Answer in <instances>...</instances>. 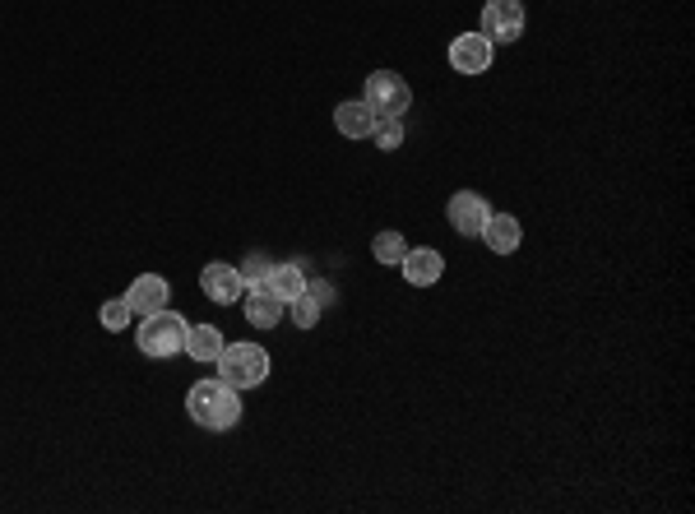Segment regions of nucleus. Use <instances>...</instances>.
Instances as JSON below:
<instances>
[{
  "mask_svg": "<svg viewBox=\"0 0 695 514\" xmlns=\"http://www.w3.org/2000/svg\"><path fill=\"white\" fill-rule=\"evenodd\" d=\"M186 413L195 427L204 431H232L241 422V389H232L228 380H195L186 394Z\"/></svg>",
  "mask_w": 695,
  "mask_h": 514,
  "instance_id": "obj_1",
  "label": "nucleus"
},
{
  "mask_svg": "<svg viewBox=\"0 0 695 514\" xmlns=\"http://www.w3.org/2000/svg\"><path fill=\"white\" fill-rule=\"evenodd\" d=\"M186 334H190L186 315L163 306V311H153V315H139L135 348L144 352V357H153V362H167V357H181V352H186Z\"/></svg>",
  "mask_w": 695,
  "mask_h": 514,
  "instance_id": "obj_2",
  "label": "nucleus"
},
{
  "mask_svg": "<svg viewBox=\"0 0 695 514\" xmlns=\"http://www.w3.org/2000/svg\"><path fill=\"white\" fill-rule=\"evenodd\" d=\"M214 366L218 380H228L232 389H260L269 380V352L260 343H223Z\"/></svg>",
  "mask_w": 695,
  "mask_h": 514,
  "instance_id": "obj_3",
  "label": "nucleus"
},
{
  "mask_svg": "<svg viewBox=\"0 0 695 514\" xmlns=\"http://www.w3.org/2000/svg\"><path fill=\"white\" fill-rule=\"evenodd\" d=\"M362 102H367L380 121H390V116H404L408 107H413V88L394 75V70H376V75H367V93H362Z\"/></svg>",
  "mask_w": 695,
  "mask_h": 514,
  "instance_id": "obj_4",
  "label": "nucleus"
},
{
  "mask_svg": "<svg viewBox=\"0 0 695 514\" xmlns=\"http://www.w3.org/2000/svg\"><path fill=\"white\" fill-rule=\"evenodd\" d=\"M524 28H529V14H524L519 0H487V5H482L478 33L487 42H519L524 38Z\"/></svg>",
  "mask_w": 695,
  "mask_h": 514,
  "instance_id": "obj_5",
  "label": "nucleus"
},
{
  "mask_svg": "<svg viewBox=\"0 0 695 514\" xmlns=\"http://www.w3.org/2000/svg\"><path fill=\"white\" fill-rule=\"evenodd\" d=\"M492 56H496V42H487L478 28H473V33H459V38L450 42V51H445V61H450L455 75H487V70H492Z\"/></svg>",
  "mask_w": 695,
  "mask_h": 514,
  "instance_id": "obj_6",
  "label": "nucleus"
},
{
  "mask_svg": "<svg viewBox=\"0 0 695 514\" xmlns=\"http://www.w3.org/2000/svg\"><path fill=\"white\" fill-rule=\"evenodd\" d=\"M445 218L459 237H482V227L492 223V204L482 200L478 190H455L450 204H445Z\"/></svg>",
  "mask_w": 695,
  "mask_h": 514,
  "instance_id": "obj_7",
  "label": "nucleus"
},
{
  "mask_svg": "<svg viewBox=\"0 0 695 514\" xmlns=\"http://www.w3.org/2000/svg\"><path fill=\"white\" fill-rule=\"evenodd\" d=\"M200 288H204V297H209V301H218V306H232V301H241L246 283H241L237 264L214 260V264H204V269H200Z\"/></svg>",
  "mask_w": 695,
  "mask_h": 514,
  "instance_id": "obj_8",
  "label": "nucleus"
},
{
  "mask_svg": "<svg viewBox=\"0 0 695 514\" xmlns=\"http://www.w3.org/2000/svg\"><path fill=\"white\" fill-rule=\"evenodd\" d=\"M399 269H404L408 288H436L445 278V255L431 251V246H413V251L399 260Z\"/></svg>",
  "mask_w": 695,
  "mask_h": 514,
  "instance_id": "obj_9",
  "label": "nucleus"
},
{
  "mask_svg": "<svg viewBox=\"0 0 695 514\" xmlns=\"http://www.w3.org/2000/svg\"><path fill=\"white\" fill-rule=\"evenodd\" d=\"M241 311H246V325L255 329H274L278 320H283V301L274 297V292L265 288V283H246V292H241Z\"/></svg>",
  "mask_w": 695,
  "mask_h": 514,
  "instance_id": "obj_10",
  "label": "nucleus"
},
{
  "mask_svg": "<svg viewBox=\"0 0 695 514\" xmlns=\"http://www.w3.org/2000/svg\"><path fill=\"white\" fill-rule=\"evenodd\" d=\"M167 297H172V288H167V278H163V274H139L135 283L126 288V301H130V311H135V315L163 311Z\"/></svg>",
  "mask_w": 695,
  "mask_h": 514,
  "instance_id": "obj_11",
  "label": "nucleus"
},
{
  "mask_svg": "<svg viewBox=\"0 0 695 514\" xmlns=\"http://www.w3.org/2000/svg\"><path fill=\"white\" fill-rule=\"evenodd\" d=\"M376 121H380V116L371 112L362 98H357V102H339V107H334V130H339L343 139H371Z\"/></svg>",
  "mask_w": 695,
  "mask_h": 514,
  "instance_id": "obj_12",
  "label": "nucleus"
},
{
  "mask_svg": "<svg viewBox=\"0 0 695 514\" xmlns=\"http://www.w3.org/2000/svg\"><path fill=\"white\" fill-rule=\"evenodd\" d=\"M482 241L492 255H515L519 241H524V227H519L515 214H492V223L482 227Z\"/></svg>",
  "mask_w": 695,
  "mask_h": 514,
  "instance_id": "obj_13",
  "label": "nucleus"
},
{
  "mask_svg": "<svg viewBox=\"0 0 695 514\" xmlns=\"http://www.w3.org/2000/svg\"><path fill=\"white\" fill-rule=\"evenodd\" d=\"M265 288L274 292L283 306H288L292 297H302L306 292V274H302V264H292V260H283V264H274L269 269V278H265Z\"/></svg>",
  "mask_w": 695,
  "mask_h": 514,
  "instance_id": "obj_14",
  "label": "nucleus"
},
{
  "mask_svg": "<svg viewBox=\"0 0 695 514\" xmlns=\"http://www.w3.org/2000/svg\"><path fill=\"white\" fill-rule=\"evenodd\" d=\"M223 352V329L218 325H190L186 334V357L190 362H218Z\"/></svg>",
  "mask_w": 695,
  "mask_h": 514,
  "instance_id": "obj_15",
  "label": "nucleus"
},
{
  "mask_svg": "<svg viewBox=\"0 0 695 514\" xmlns=\"http://www.w3.org/2000/svg\"><path fill=\"white\" fill-rule=\"evenodd\" d=\"M404 255H408V241L399 232H376L371 237V260L376 264H399Z\"/></svg>",
  "mask_w": 695,
  "mask_h": 514,
  "instance_id": "obj_16",
  "label": "nucleus"
},
{
  "mask_svg": "<svg viewBox=\"0 0 695 514\" xmlns=\"http://www.w3.org/2000/svg\"><path fill=\"white\" fill-rule=\"evenodd\" d=\"M98 320H102V329H112V334H121V329H130V320H135V311H130V301H126V297H112V301H102Z\"/></svg>",
  "mask_w": 695,
  "mask_h": 514,
  "instance_id": "obj_17",
  "label": "nucleus"
},
{
  "mask_svg": "<svg viewBox=\"0 0 695 514\" xmlns=\"http://www.w3.org/2000/svg\"><path fill=\"white\" fill-rule=\"evenodd\" d=\"M371 139H376L380 153H394L399 144H404V116H390V121H376V130H371Z\"/></svg>",
  "mask_w": 695,
  "mask_h": 514,
  "instance_id": "obj_18",
  "label": "nucleus"
},
{
  "mask_svg": "<svg viewBox=\"0 0 695 514\" xmlns=\"http://www.w3.org/2000/svg\"><path fill=\"white\" fill-rule=\"evenodd\" d=\"M288 311H292V325H297V329H316L320 325V306H316V297H311V292L292 297Z\"/></svg>",
  "mask_w": 695,
  "mask_h": 514,
  "instance_id": "obj_19",
  "label": "nucleus"
},
{
  "mask_svg": "<svg viewBox=\"0 0 695 514\" xmlns=\"http://www.w3.org/2000/svg\"><path fill=\"white\" fill-rule=\"evenodd\" d=\"M269 269H274V260H269V255H246V260L237 264L241 283H265V278H269Z\"/></svg>",
  "mask_w": 695,
  "mask_h": 514,
  "instance_id": "obj_20",
  "label": "nucleus"
},
{
  "mask_svg": "<svg viewBox=\"0 0 695 514\" xmlns=\"http://www.w3.org/2000/svg\"><path fill=\"white\" fill-rule=\"evenodd\" d=\"M306 292L316 297L320 311H329V306H339V288L334 283H325V278H306Z\"/></svg>",
  "mask_w": 695,
  "mask_h": 514,
  "instance_id": "obj_21",
  "label": "nucleus"
}]
</instances>
